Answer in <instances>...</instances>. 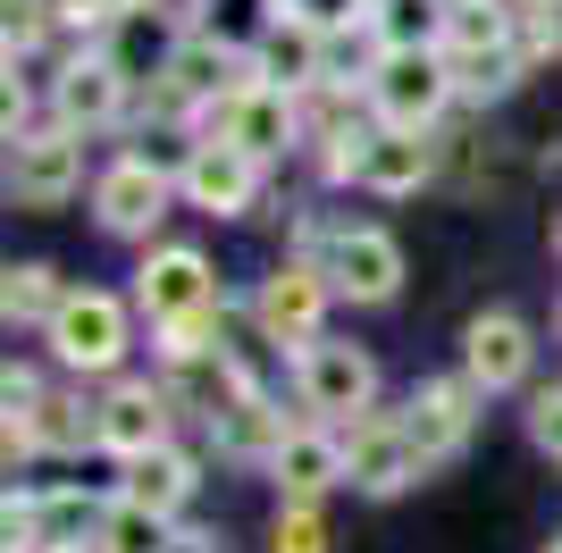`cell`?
Listing matches in <instances>:
<instances>
[{
    "instance_id": "cell-1",
    "label": "cell",
    "mask_w": 562,
    "mask_h": 553,
    "mask_svg": "<svg viewBox=\"0 0 562 553\" xmlns=\"http://www.w3.org/2000/svg\"><path fill=\"white\" fill-rule=\"evenodd\" d=\"M193 143V135H186ZM186 143L168 135H126L101 151L93 168V193H85V218H93L101 244H126V252H143V244H160L168 218H177V160H186Z\"/></svg>"
},
{
    "instance_id": "cell-2",
    "label": "cell",
    "mask_w": 562,
    "mask_h": 553,
    "mask_svg": "<svg viewBox=\"0 0 562 553\" xmlns=\"http://www.w3.org/2000/svg\"><path fill=\"white\" fill-rule=\"evenodd\" d=\"M34 352H43L59 377H76V386H110L126 369H143L151 327H143L126 285H76V294L59 302V319L34 336Z\"/></svg>"
},
{
    "instance_id": "cell-3",
    "label": "cell",
    "mask_w": 562,
    "mask_h": 553,
    "mask_svg": "<svg viewBox=\"0 0 562 553\" xmlns=\"http://www.w3.org/2000/svg\"><path fill=\"white\" fill-rule=\"evenodd\" d=\"M177 202L186 218H211V227H260V218H285V168L252 160L244 143L227 135H202L186 143V160H177Z\"/></svg>"
},
{
    "instance_id": "cell-4",
    "label": "cell",
    "mask_w": 562,
    "mask_h": 553,
    "mask_svg": "<svg viewBox=\"0 0 562 553\" xmlns=\"http://www.w3.org/2000/svg\"><path fill=\"white\" fill-rule=\"evenodd\" d=\"M135 101H143V84L117 68L101 43H59V50H50V68H43V110L59 117V126H76V135H93L101 151L135 135Z\"/></svg>"
},
{
    "instance_id": "cell-5",
    "label": "cell",
    "mask_w": 562,
    "mask_h": 553,
    "mask_svg": "<svg viewBox=\"0 0 562 553\" xmlns=\"http://www.w3.org/2000/svg\"><path fill=\"white\" fill-rule=\"evenodd\" d=\"M9 143V160H0V177H9V210H25V218H59L68 202H85L93 193V168H101V143L76 135V126H59V117H34V126H18Z\"/></svg>"
},
{
    "instance_id": "cell-6",
    "label": "cell",
    "mask_w": 562,
    "mask_h": 553,
    "mask_svg": "<svg viewBox=\"0 0 562 553\" xmlns=\"http://www.w3.org/2000/svg\"><path fill=\"white\" fill-rule=\"evenodd\" d=\"M538 361H546V336L513 302H479L462 319V336H453V369H462L487 403H520V394L538 386Z\"/></svg>"
},
{
    "instance_id": "cell-7",
    "label": "cell",
    "mask_w": 562,
    "mask_h": 553,
    "mask_svg": "<svg viewBox=\"0 0 562 553\" xmlns=\"http://www.w3.org/2000/svg\"><path fill=\"white\" fill-rule=\"evenodd\" d=\"M285 394H294V411L303 419H328V428H352L361 411H378L386 403V369H378L370 345H352V336H319V345L294 352V377H285Z\"/></svg>"
},
{
    "instance_id": "cell-8",
    "label": "cell",
    "mask_w": 562,
    "mask_h": 553,
    "mask_svg": "<svg viewBox=\"0 0 562 553\" xmlns=\"http://www.w3.org/2000/svg\"><path fill=\"white\" fill-rule=\"evenodd\" d=\"M244 311H252V327L269 336L278 352H303V345H319L336 327V276L319 269V260H303V252H278L269 269L244 285Z\"/></svg>"
},
{
    "instance_id": "cell-9",
    "label": "cell",
    "mask_w": 562,
    "mask_h": 553,
    "mask_svg": "<svg viewBox=\"0 0 562 553\" xmlns=\"http://www.w3.org/2000/svg\"><path fill=\"white\" fill-rule=\"evenodd\" d=\"M126 294H135L143 327H168V319H193V311H218V302H227V276H218L211 244L160 235V244H143V252H135Z\"/></svg>"
},
{
    "instance_id": "cell-10",
    "label": "cell",
    "mask_w": 562,
    "mask_h": 553,
    "mask_svg": "<svg viewBox=\"0 0 562 553\" xmlns=\"http://www.w3.org/2000/svg\"><path fill=\"white\" fill-rule=\"evenodd\" d=\"M361 101H370L378 126H420V135H446L462 117L446 50H378V68L361 76Z\"/></svg>"
},
{
    "instance_id": "cell-11",
    "label": "cell",
    "mask_w": 562,
    "mask_h": 553,
    "mask_svg": "<svg viewBox=\"0 0 562 553\" xmlns=\"http://www.w3.org/2000/svg\"><path fill=\"white\" fill-rule=\"evenodd\" d=\"M177 437H186V419H177V394H168L160 369H126L110 386H93V444L110 470L151 453V444H177Z\"/></svg>"
},
{
    "instance_id": "cell-12",
    "label": "cell",
    "mask_w": 562,
    "mask_h": 553,
    "mask_svg": "<svg viewBox=\"0 0 562 553\" xmlns=\"http://www.w3.org/2000/svg\"><path fill=\"white\" fill-rule=\"evenodd\" d=\"M403 428H412L428 478H437V470H453V461L479 444V428H487V394L470 386L462 369H428V377L403 386Z\"/></svg>"
},
{
    "instance_id": "cell-13",
    "label": "cell",
    "mask_w": 562,
    "mask_h": 553,
    "mask_svg": "<svg viewBox=\"0 0 562 553\" xmlns=\"http://www.w3.org/2000/svg\"><path fill=\"white\" fill-rule=\"evenodd\" d=\"M336 437H345V495H361V504H403L428 478L420 444L403 428V403H378V411H361Z\"/></svg>"
},
{
    "instance_id": "cell-14",
    "label": "cell",
    "mask_w": 562,
    "mask_h": 553,
    "mask_svg": "<svg viewBox=\"0 0 562 553\" xmlns=\"http://www.w3.org/2000/svg\"><path fill=\"white\" fill-rule=\"evenodd\" d=\"M202 126L227 135V143H244V151L269 160V168H303V92L269 84V76H252V68H244V84H235Z\"/></svg>"
},
{
    "instance_id": "cell-15",
    "label": "cell",
    "mask_w": 562,
    "mask_h": 553,
    "mask_svg": "<svg viewBox=\"0 0 562 553\" xmlns=\"http://www.w3.org/2000/svg\"><path fill=\"white\" fill-rule=\"evenodd\" d=\"M428 184H446V135L420 126H370L352 160V202H420Z\"/></svg>"
},
{
    "instance_id": "cell-16",
    "label": "cell",
    "mask_w": 562,
    "mask_h": 553,
    "mask_svg": "<svg viewBox=\"0 0 562 553\" xmlns=\"http://www.w3.org/2000/svg\"><path fill=\"white\" fill-rule=\"evenodd\" d=\"M319 269L336 276V302H345V311H395L403 285H412V252H403V235L378 227V218H352L345 244H336Z\"/></svg>"
},
{
    "instance_id": "cell-17",
    "label": "cell",
    "mask_w": 562,
    "mask_h": 553,
    "mask_svg": "<svg viewBox=\"0 0 562 553\" xmlns=\"http://www.w3.org/2000/svg\"><path fill=\"white\" fill-rule=\"evenodd\" d=\"M294 394H235L227 411L202 428V453L218 461V470H244V478H269V461L285 453V437H294Z\"/></svg>"
},
{
    "instance_id": "cell-18",
    "label": "cell",
    "mask_w": 562,
    "mask_h": 553,
    "mask_svg": "<svg viewBox=\"0 0 562 553\" xmlns=\"http://www.w3.org/2000/svg\"><path fill=\"white\" fill-rule=\"evenodd\" d=\"M202 470H211V453H202V437H177V444H151V453L117 461V495L143 511H160V520H193V504H202Z\"/></svg>"
},
{
    "instance_id": "cell-19",
    "label": "cell",
    "mask_w": 562,
    "mask_h": 553,
    "mask_svg": "<svg viewBox=\"0 0 562 553\" xmlns=\"http://www.w3.org/2000/svg\"><path fill=\"white\" fill-rule=\"evenodd\" d=\"M328 25L311 18V9H294L285 0L278 18L252 34V76H269V84H285V92H311V84H336L328 76Z\"/></svg>"
},
{
    "instance_id": "cell-20",
    "label": "cell",
    "mask_w": 562,
    "mask_h": 553,
    "mask_svg": "<svg viewBox=\"0 0 562 553\" xmlns=\"http://www.w3.org/2000/svg\"><path fill=\"white\" fill-rule=\"evenodd\" d=\"M269 486H278V495H303V504H336V495H345V437H336L328 419H294L285 453L269 461Z\"/></svg>"
},
{
    "instance_id": "cell-21",
    "label": "cell",
    "mask_w": 562,
    "mask_h": 553,
    "mask_svg": "<svg viewBox=\"0 0 562 553\" xmlns=\"http://www.w3.org/2000/svg\"><path fill=\"white\" fill-rule=\"evenodd\" d=\"M117 486H85V478H34V529H43V553L50 545H93L101 520H110Z\"/></svg>"
},
{
    "instance_id": "cell-22",
    "label": "cell",
    "mask_w": 562,
    "mask_h": 553,
    "mask_svg": "<svg viewBox=\"0 0 562 553\" xmlns=\"http://www.w3.org/2000/svg\"><path fill=\"white\" fill-rule=\"evenodd\" d=\"M177 34H193V25H177V18L160 9V0H126V9L110 18V34H101V50H110V59H117L126 76H135V84H151V76L168 68Z\"/></svg>"
},
{
    "instance_id": "cell-23",
    "label": "cell",
    "mask_w": 562,
    "mask_h": 553,
    "mask_svg": "<svg viewBox=\"0 0 562 553\" xmlns=\"http://www.w3.org/2000/svg\"><path fill=\"white\" fill-rule=\"evenodd\" d=\"M76 294V276L59 269V260H9L0 269V319H9V336H43L50 319H59V302Z\"/></svg>"
},
{
    "instance_id": "cell-24",
    "label": "cell",
    "mask_w": 562,
    "mask_h": 553,
    "mask_svg": "<svg viewBox=\"0 0 562 553\" xmlns=\"http://www.w3.org/2000/svg\"><path fill=\"white\" fill-rule=\"evenodd\" d=\"M529 84V59H520L513 43L504 50H470V59H453V92H462V110H504V101H513V92Z\"/></svg>"
},
{
    "instance_id": "cell-25",
    "label": "cell",
    "mask_w": 562,
    "mask_h": 553,
    "mask_svg": "<svg viewBox=\"0 0 562 553\" xmlns=\"http://www.w3.org/2000/svg\"><path fill=\"white\" fill-rule=\"evenodd\" d=\"M446 9L453 0H378L370 34L378 50H446Z\"/></svg>"
},
{
    "instance_id": "cell-26",
    "label": "cell",
    "mask_w": 562,
    "mask_h": 553,
    "mask_svg": "<svg viewBox=\"0 0 562 553\" xmlns=\"http://www.w3.org/2000/svg\"><path fill=\"white\" fill-rule=\"evenodd\" d=\"M260 553H336V520H328V504L278 495V504H269V529H260Z\"/></svg>"
},
{
    "instance_id": "cell-27",
    "label": "cell",
    "mask_w": 562,
    "mask_h": 553,
    "mask_svg": "<svg viewBox=\"0 0 562 553\" xmlns=\"http://www.w3.org/2000/svg\"><path fill=\"white\" fill-rule=\"evenodd\" d=\"M227 311H235V294L218 302V311H193V319H168V327H151V369L211 361V352L227 345Z\"/></svg>"
},
{
    "instance_id": "cell-28",
    "label": "cell",
    "mask_w": 562,
    "mask_h": 553,
    "mask_svg": "<svg viewBox=\"0 0 562 553\" xmlns=\"http://www.w3.org/2000/svg\"><path fill=\"white\" fill-rule=\"evenodd\" d=\"M59 43V0H0V59H50Z\"/></svg>"
},
{
    "instance_id": "cell-29",
    "label": "cell",
    "mask_w": 562,
    "mask_h": 553,
    "mask_svg": "<svg viewBox=\"0 0 562 553\" xmlns=\"http://www.w3.org/2000/svg\"><path fill=\"white\" fill-rule=\"evenodd\" d=\"M177 529H186V520H160V511H143V504L117 495L101 537H93V553H177Z\"/></svg>"
},
{
    "instance_id": "cell-30",
    "label": "cell",
    "mask_w": 562,
    "mask_h": 553,
    "mask_svg": "<svg viewBox=\"0 0 562 553\" xmlns=\"http://www.w3.org/2000/svg\"><path fill=\"white\" fill-rule=\"evenodd\" d=\"M520 437L546 470H562V377H538V386L520 394Z\"/></svg>"
},
{
    "instance_id": "cell-31",
    "label": "cell",
    "mask_w": 562,
    "mask_h": 553,
    "mask_svg": "<svg viewBox=\"0 0 562 553\" xmlns=\"http://www.w3.org/2000/svg\"><path fill=\"white\" fill-rule=\"evenodd\" d=\"M117 9H126V0H59V34H68V43H101Z\"/></svg>"
},
{
    "instance_id": "cell-32",
    "label": "cell",
    "mask_w": 562,
    "mask_h": 553,
    "mask_svg": "<svg viewBox=\"0 0 562 553\" xmlns=\"http://www.w3.org/2000/svg\"><path fill=\"white\" fill-rule=\"evenodd\" d=\"M546 244H554V269H562V210H554V227H546Z\"/></svg>"
},
{
    "instance_id": "cell-33",
    "label": "cell",
    "mask_w": 562,
    "mask_h": 553,
    "mask_svg": "<svg viewBox=\"0 0 562 553\" xmlns=\"http://www.w3.org/2000/svg\"><path fill=\"white\" fill-rule=\"evenodd\" d=\"M538 553H562V529H554V537H546V545H538Z\"/></svg>"
},
{
    "instance_id": "cell-34",
    "label": "cell",
    "mask_w": 562,
    "mask_h": 553,
    "mask_svg": "<svg viewBox=\"0 0 562 553\" xmlns=\"http://www.w3.org/2000/svg\"><path fill=\"white\" fill-rule=\"evenodd\" d=\"M554 345H562V294H554Z\"/></svg>"
},
{
    "instance_id": "cell-35",
    "label": "cell",
    "mask_w": 562,
    "mask_h": 553,
    "mask_svg": "<svg viewBox=\"0 0 562 553\" xmlns=\"http://www.w3.org/2000/svg\"><path fill=\"white\" fill-rule=\"evenodd\" d=\"M520 9H562V0H520Z\"/></svg>"
},
{
    "instance_id": "cell-36",
    "label": "cell",
    "mask_w": 562,
    "mask_h": 553,
    "mask_svg": "<svg viewBox=\"0 0 562 553\" xmlns=\"http://www.w3.org/2000/svg\"><path fill=\"white\" fill-rule=\"evenodd\" d=\"M50 553H93V545H50Z\"/></svg>"
},
{
    "instance_id": "cell-37",
    "label": "cell",
    "mask_w": 562,
    "mask_h": 553,
    "mask_svg": "<svg viewBox=\"0 0 562 553\" xmlns=\"http://www.w3.org/2000/svg\"><path fill=\"white\" fill-rule=\"evenodd\" d=\"M370 9H378V0H370Z\"/></svg>"
}]
</instances>
